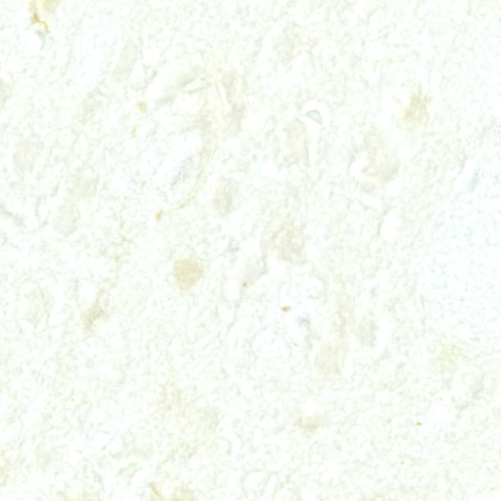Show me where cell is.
Returning <instances> with one entry per match:
<instances>
[{
    "label": "cell",
    "mask_w": 501,
    "mask_h": 501,
    "mask_svg": "<svg viewBox=\"0 0 501 501\" xmlns=\"http://www.w3.org/2000/svg\"><path fill=\"white\" fill-rule=\"evenodd\" d=\"M176 270L178 281L182 285L189 286L199 277L201 272L197 265L189 262H182Z\"/></svg>",
    "instance_id": "cell-1"
}]
</instances>
